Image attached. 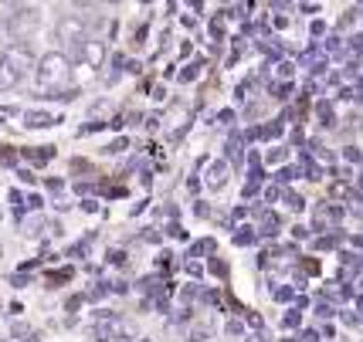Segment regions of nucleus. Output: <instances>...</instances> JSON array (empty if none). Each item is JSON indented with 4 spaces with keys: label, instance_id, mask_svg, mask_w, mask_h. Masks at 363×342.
<instances>
[{
    "label": "nucleus",
    "instance_id": "nucleus-6",
    "mask_svg": "<svg viewBox=\"0 0 363 342\" xmlns=\"http://www.w3.org/2000/svg\"><path fill=\"white\" fill-rule=\"evenodd\" d=\"M224 183H228V163H214V166L207 170V187L221 190Z\"/></svg>",
    "mask_w": 363,
    "mask_h": 342
},
{
    "label": "nucleus",
    "instance_id": "nucleus-4",
    "mask_svg": "<svg viewBox=\"0 0 363 342\" xmlns=\"http://www.w3.org/2000/svg\"><path fill=\"white\" fill-rule=\"evenodd\" d=\"M58 41H72V45H85V21L82 17H65L58 21Z\"/></svg>",
    "mask_w": 363,
    "mask_h": 342
},
{
    "label": "nucleus",
    "instance_id": "nucleus-1",
    "mask_svg": "<svg viewBox=\"0 0 363 342\" xmlns=\"http://www.w3.org/2000/svg\"><path fill=\"white\" fill-rule=\"evenodd\" d=\"M34 68V55L28 45H14L7 47L4 55H0V92H11V89H17L24 78H28V72Z\"/></svg>",
    "mask_w": 363,
    "mask_h": 342
},
{
    "label": "nucleus",
    "instance_id": "nucleus-5",
    "mask_svg": "<svg viewBox=\"0 0 363 342\" xmlns=\"http://www.w3.org/2000/svg\"><path fill=\"white\" fill-rule=\"evenodd\" d=\"M79 55H82V62L89 64V68H99L102 58H106V45H102V41H85V45L79 47Z\"/></svg>",
    "mask_w": 363,
    "mask_h": 342
},
{
    "label": "nucleus",
    "instance_id": "nucleus-2",
    "mask_svg": "<svg viewBox=\"0 0 363 342\" xmlns=\"http://www.w3.org/2000/svg\"><path fill=\"white\" fill-rule=\"evenodd\" d=\"M38 78H41V85L48 89H55V85H62L65 78H68V58H65L62 51H48L41 64H38Z\"/></svg>",
    "mask_w": 363,
    "mask_h": 342
},
{
    "label": "nucleus",
    "instance_id": "nucleus-9",
    "mask_svg": "<svg viewBox=\"0 0 363 342\" xmlns=\"http://www.w3.org/2000/svg\"><path fill=\"white\" fill-rule=\"evenodd\" d=\"M123 342H126V339H123Z\"/></svg>",
    "mask_w": 363,
    "mask_h": 342
},
{
    "label": "nucleus",
    "instance_id": "nucleus-3",
    "mask_svg": "<svg viewBox=\"0 0 363 342\" xmlns=\"http://www.w3.org/2000/svg\"><path fill=\"white\" fill-rule=\"evenodd\" d=\"M38 24H41V14H38L34 7H17L14 14H11V21H7V28H11L14 38H28V34H34L38 31Z\"/></svg>",
    "mask_w": 363,
    "mask_h": 342
},
{
    "label": "nucleus",
    "instance_id": "nucleus-8",
    "mask_svg": "<svg viewBox=\"0 0 363 342\" xmlns=\"http://www.w3.org/2000/svg\"><path fill=\"white\" fill-rule=\"evenodd\" d=\"M28 125H31V129H38V125H51V119H48L45 112H28Z\"/></svg>",
    "mask_w": 363,
    "mask_h": 342
},
{
    "label": "nucleus",
    "instance_id": "nucleus-7",
    "mask_svg": "<svg viewBox=\"0 0 363 342\" xmlns=\"http://www.w3.org/2000/svg\"><path fill=\"white\" fill-rule=\"evenodd\" d=\"M116 326H119V322H116L112 315H106V319H102V322H99V326L92 329L95 342H109V339H112V332H116Z\"/></svg>",
    "mask_w": 363,
    "mask_h": 342
}]
</instances>
